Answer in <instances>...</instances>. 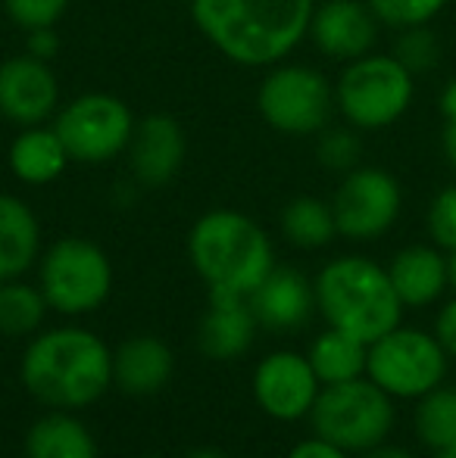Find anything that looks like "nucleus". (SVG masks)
I'll return each instance as SVG.
<instances>
[{
  "label": "nucleus",
  "mask_w": 456,
  "mask_h": 458,
  "mask_svg": "<svg viewBox=\"0 0 456 458\" xmlns=\"http://www.w3.org/2000/svg\"><path fill=\"white\" fill-rule=\"evenodd\" d=\"M247 300L260 327L279 334L297 331L316 312V287L310 277L291 266H275Z\"/></svg>",
  "instance_id": "obj_16"
},
{
  "label": "nucleus",
  "mask_w": 456,
  "mask_h": 458,
  "mask_svg": "<svg viewBox=\"0 0 456 458\" xmlns=\"http://www.w3.org/2000/svg\"><path fill=\"white\" fill-rule=\"evenodd\" d=\"M25 54L38 56V60H54L60 54V35L56 29H35L25 31Z\"/></svg>",
  "instance_id": "obj_32"
},
{
  "label": "nucleus",
  "mask_w": 456,
  "mask_h": 458,
  "mask_svg": "<svg viewBox=\"0 0 456 458\" xmlns=\"http://www.w3.org/2000/svg\"><path fill=\"white\" fill-rule=\"evenodd\" d=\"M438 109H441V119L444 122H456V75L441 88L438 97Z\"/></svg>",
  "instance_id": "obj_35"
},
{
  "label": "nucleus",
  "mask_w": 456,
  "mask_h": 458,
  "mask_svg": "<svg viewBox=\"0 0 456 458\" xmlns=\"http://www.w3.org/2000/svg\"><path fill=\"white\" fill-rule=\"evenodd\" d=\"M359 458H416L413 453H407V449H400V446H375V449H369V453H359Z\"/></svg>",
  "instance_id": "obj_37"
},
{
  "label": "nucleus",
  "mask_w": 456,
  "mask_h": 458,
  "mask_svg": "<svg viewBox=\"0 0 456 458\" xmlns=\"http://www.w3.org/2000/svg\"><path fill=\"white\" fill-rule=\"evenodd\" d=\"M441 153L456 172V122H444V128H441Z\"/></svg>",
  "instance_id": "obj_36"
},
{
  "label": "nucleus",
  "mask_w": 456,
  "mask_h": 458,
  "mask_svg": "<svg viewBox=\"0 0 456 458\" xmlns=\"http://www.w3.org/2000/svg\"><path fill=\"white\" fill-rule=\"evenodd\" d=\"M41 222L16 193H0V281H13L41 259Z\"/></svg>",
  "instance_id": "obj_21"
},
{
  "label": "nucleus",
  "mask_w": 456,
  "mask_h": 458,
  "mask_svg": "<svg viewBox=\"0 0 456 458\" xmlns=\"http://www.w3.org/2000/svg\"><path fill=\"white\" fill-rule=\"evenodd\" d=\"M313 371H316L319 384H344V380H357L366 374V359H369V344L338 327H325L306 350Z\"/></svg>",
  "instance_id": "obj_23"
},
{
  "label": "nucleus",
  "mask_w": 456,
  "mask_h": 458,
  "mask_svg": "<svg viewBox=\"0 0 456 458\" xmlns=\"http://www.w3.org/2000/svg\"><path fill=\"white\" fill-rule=\"evenodd\" d=\"M197 31L235 66L269 69L306 41L316 0H188Z\"/></svg>",
  "instance_id": "obj_1"
},
{
  "label": "nucleus",
  "mask_w": 456,
  "mask_h": 458,
  "mask_svg": "<svg viewBox=\"0 0 456 458\" xmlns=\"http://www.w3.org/2000/svg\"><path fill=\"white\" fill-rule=\"evenodd\" d=\"M256 113L285 138H316L338 113L335 85L316 66L281 60L256 85Z\"/></svg>",
  "instance_id": "obj_6"
},
{
  "label": "nucleus",
  "mask_w": 456,
  "mask_h": 458,
  "mask_svg": "<svg viewBox=\"0 0 456 458\" xmlns=\"http://www.w3.org/2000/svg\"><path fill=\"white\" fill-rule=\"evenodd\" d=\"M329 203L335 212L338 234L366 243L378 241L394 228V222L400 218L403 191L388 169L357 165L341 175V184L335 187V197Z\"/></svg>",
  "instance_id": "obj_11"
},
{
  "label": "nucleus",
  "mask_w": 456,
  "mask_h": 458,
  "mask_svg": "<svg viewBox=\"0 0 456 458\" xmlns=\"http://www.w3.org/2000/svg\"><path fill=\"white\" fill-rule=\"evenodd\" d=\"M369 10L378 16L384 29H413V25H432L451 0H366Z\"/></svg>",
  "instance_id": "obj_29"
},
{
  "label": "nucleus",
  "mask_w": 456,
  "mask_h": 458,
  "mask_svg": "<svg viewBox=\"0 0 456 458\" xmlns=\"http://www.w3.org/2000/svg\"><path fill=\"white\" fill-rule=\"evenodd\" d=\"M185 157H188V138L176 115L151 113L134 122L125 159L132 178L141 187L157 191V187L172 184L182 172Z\"/></svg>",
  "instance_id": "obj_14"
},
{
  "label": "nucleus",
  "mask_w": 456,
  "mask_h": 458,
  "mask_svg": "<svg viewBox=\"0 0 456 458\" xmlns=\"http://www.w3.org/2000/svg\"><path fill=\"white\" fill-rule=\"evenodd\" d=\"M250 386H254L256 405L281 424L310 418L319 390H323L306 352L294 350H275L262 356L260 365L254 368Z\"/></svg>",
  "instance_id": "obj_12"
},
{
  "label": "nucleus",
  "mask_w": 456,
  "mask_h": 458,
  "mask_svg": "<svg viewBox=\"0 0 456 458\" xmlns=\"http://www.w3.org/2000/svg\"><path fill=\"white\" fill-rule=\"evenodd\" d=\"M279 225H281V237L297 250H323L338 237L331 203L310 197V193L288 199L285 209H281Z\"/></svg>",
  "instance_id": "obj_24"
},
{
  "label": "nucleus",
  "mask_w": 456,
  "mask_h": 458,
  "mask_svg": "<svg viewBox=\"0 0 456 458\" xmlns=\"http://www.w3.org/2000/svg\"><path fill=\"white\" fill-rule=\"evenodd\" d=\"M428 234L434 247L453 253L456 250V184H447L438 191V197L428 206Z\"/></svg>",
  "instance_id": "obj_31"
},
{
  "label": "nucleus",
  "mask_w": 456,
  "mask_h": 458,
  "mask_svg": "<svg viewBox=\"0 0 456 458\" xmlns=\"http://www.w3.org/2000/svg\"><path fill=\"white\" fill-rule=\"evenodd\" d=\"M38 287L50 312L66 318L91 315L113 293V262L88 237H60L38 259Z\"/></svg>",
  "instance_id": "obj_7"
},
{
  "label": "nucleus",
  "mask_w": 456,
  "mask_h": 458,
  "mask_svg": "<svg viewBox=\"0 0 456 458\" xmlns=\"http://www.w3.org/2000/svg\"><path fill=\"white\" fill-rule=\"evenodd\" d=\"M434 458H456V443H451L447 449H441V453L434 455Z\"/></svg>",
  "instance_id": "obj_40"
},
{
  "label": "nucleus",
  "mask_w": 456,
  "mask_h": 458,
  "mask_svg": "<svg viewBox=\"0 0 456 458\" xmlns=\"http://www.w3.org/2000/svg\"><path fill=\"white\" fill-rule=\"evenodd\" d=\"M313 287L325 325L353 334L363 344H372L400 325L403 302L391 284L388 268L375 259L338 256L325 262Z\"/></svg>",
  "instance_id": "obj_4"
},
{
  "label": "nucleus",
  "mask_w": 456,
  "mask_h": 458,
  "mask_svg": "<svg viewBox=\"0 0 456 458\" xmlns=\"http://www.w3.org/2000/svg\"><path fill=\"white\" fill-rule=\"evenodd\" d=\"M60 103V79L47 60L16 54L0 63V115L10 125H47Z\"/></svg>",
  "instance_id": "obj_13"
},
{
  "label": "nucleus",
  "mask_w": 456,
  "mask_h": 458,
  "mask_svg": "<svg viewBox=\"0 0 456 458\" xmlns=\"http://www.w3.org/2000/svg\"><path fill=\"white\" fill-rule=\"evenodd\" d=\"M416 437L441 453L456 443V386H434L416 405Z\"/></svg>",
  "instance_id": "obj_26"
},
{
  "label": "nucleus",
  "mask_w": 456,
  "mask_h": 458,
  "mask_svg": "<svg viewBox=\"0 0 456 458\" xmlns=\"http://www.w3.org/2000/svg\"><path fill=\"white\" fill-rule=\"evenodd\" d=\"M47 312L50 306L38 284H29L22 277L0 281V337L6 340L35 337L44 327Z\"/></svg>",
  "instance_id": "obj_25"
},
{
  "label": "nucleus",
  "mask_w": 456,
  "mask_h": 458,
  "mask_svg": "<svg viewBox=\"0 0 456 458\" xmlns=\"http://www.w3.org/2000/svg\"><path fill=\"white\" fill-rule=\"evenodd\" d=\"M378 29L382 22L366 0H316L306 38L329 60L353 63L375 50Z\"/></svg>",
  "instance_id": "obj_15"
},
{
  "label": "nucleus",
  "mask_w": 456,
  "mask_h": 458,
  "mask_svg": "<svg viewBox=\"0 0 456 458\" xmlns=\"http://www.w3.org/2000/svg\"><path fill=\"white\" fill-rule=\"evenodd\" d=\"M69 163L73 159H69L66 144L50 122L47 125L19 128L10 140V150H6V165H10L13 178L29 187L54 184L69 169Z\"/></svg>",
  "instance_id": "obj_19"
},
{
  "label": "nucleus",
  "mask_w": 456,
  "mask_h": 458,
  "mask_svg": "<svg viewBox=\"0 0 456 458\" xmlns=\"http://www.w3.org/2000/svg\"><path fill=\"white\" fill-rule=\"evenodd\" d=\"M188 259L210 293L250 296L275 268L266 228L237 209H210L188 231Z\"/></svg>",
  "instance_id": "obj_3"
},
{
  "label": "nucleus",
  "mask_w": 456,
  "mask_h": 458,
  "mask_svg": "<svg viewBox=\"0 0 456 458\" xmlns=\"http://www.w3.org/2000/svg\"><path fill=\"white\" fill-rule=\"evenodd\" d=\"M182 458H228V455L219 453V449H191V453H185Z\"/></svg>",
  "instance_id": "obj_38"
},
{
  "label": "nucleus",
  "mask_w": 456,
  "mask_h": 458,
  "mask_svg": "<svg viewBox=\"0 0 456 458\" xmlns=\"http://www.w3.org/2000/svg\"><path fill=\"white\" fill-rule=\"evenodd\" d=\"M391 54L419 79L438 69L441 63V38L434 35L432 25H413V29L397 31V41Z\"/></svg>",
  "instance_id": "obj_27"
},
{
  "label": "nucleus",
  "mask_w": 456,
  "mask_h": 458,
  "mask_svg": "<svg viewBox=\"0 0 456 458\" xmlns=\"http://www.w3.org/2000/svg\"><path fill=\"white\" fill-rule=\"evenodd\" d=\"M316 159L319 165H325L329 172H338V175H347L350 169L359 165V157H363V140H359V131L350 128L344 122L341 128H323L316 134Z\"/></svg>",
  "instance_id": "obj_28"
},
{
  "label": "nucleus",
  "mask_w": 456,
  "mask_h": 458,
  "mask_svg": "<svg viewBox=\"0 0 456 458\" xmlns=\"http://www.w3.org/2000/svg\"><path fill=\"white\" fill-rule=\"evenodd\" d=\"M447 266H451V284H453V290H456V250L451 253V259H447Z\"/></svg>",
  "instance_id": "obj_39"
},
{
  "label": "nucleus",
  "mask_w": 456,
  "mask_h": 458,
  "mask_svg": "<svg viewBox=\"0 0 456 458\" xmlns=\"http://www.w3.org/2000/svg\"><path fill=\"white\" fill-rule=\"evenodd\" d=\"M416 75L394 54H366L344 63L335 81V106L357 131H384L409 113Z\"/></svg>",
  "instance_id": "obj_5"
},
{
  "label": "nucleus",
  "mask_w": 456,
  "mask_h": 458,
  "mask_svg": "<svg viewBox=\"0 0 456 458\" xmlns=\"http://www.w3.org/2000/svg\"><path fill=\"white\" fill-rule=\"evenodd\" d=\"M25 458H98V440L73 411L50 409L25 434Z\"/></svg>",
  "instance_id": "obj_22"
},
{
  "label": "nucleus",
  "mask_w": 456,
  "mask_h": 458,
  "mask_svg": "<svg viewBox=\"0 0 456 458\" xmlns=\"http://www.w3.org/2000/svg\"><path fill=\"white\" fill-rule=\"evenodd\" d=\"M73 0H4V13L19 31L56 29Z\"/></svg>",
  "instance_id": "obj_30"
},
{
  "label": "nucleus",
  "mask_w": 456,
  "mask_h": 458,
  "mask_svg": "<svg viewBox=\"0 0 456 458\" xmlns=\"http://www.w3.org/2000/svg\"><path fill=\"white\" fill-rule=\"evenodd\" d=\"M447 374V352L434 334L400 327L369 344L366 377L375 380L391 399H422L441 386Z\"/></svg>",
  "instance_id": "obj_10"
},
{
  "label": "nucleus",
  "mask_w": 456,
  "mask_h": 458,
  "mask_svg": "<svg viewBox=\"0 0 456 458\" xmlns=\"http://www.w3.org/2000/svg\"><path fill=\"white\" fill-rule=\"evenodd\" d=\"M256 327H260V321H256L247 296L210 293V306L201 318L197 344H201L203 356L216 359V362H231L250 350Z\"/></svg>",
  "instance_id": "obj_18"
},
{
  "label": "nucleus",
  "mask_w": 456,
  "mask_h": 458,
  "mask_svg": "<svg viewBox=\"0 0 456 458\" xmlns=\"http://www.w3.org/2000/svg\"><path fill=\"white\" fill-rule=\"evenodd\" d=\"M434 337L444 346L447 356L456 359V300H451L438 312V318H434Z\"/></svg>",
  "instance_id": "obj_34"
},
{
  "label": "nucleus",
  "mask_w": 456,
  "mask_h": 458,
  "mask_svg": "<svg viewBox=\"0 0 456 458\" xmlns=\"http://www.w3.org/2000/svg\"><path fill=\"white\" fill-rule=\"evenodd\" d=\"M285 458H350V453H344L341 446L323 440V437H310V440H300Z\"/></svg>",
  "instance_id": "obj_33"
},
{
  "label": "nucleus",
  "mask_w": 456,
  "mask_h": 458,
  "mask_svg": "<svg viewBox=\"0 0 456 458\" xmlns=\"http://www.w3.org/2000/svg\"><path fill=\"white\" fill-rule=\"evenodd\" d=\"M394 399L366 374L323 386L310 411L316 437L341 446L344 453H369L382 446L394 430Z\"/></svg>",
  "instance_id": "obj_8"
},
{
  "label": "nucleus",
  "mask_w": 456,
  "mask_h": 458,
  "mask_svg": "<svg viewBox=\"0 0 456 458\" xmlns=\"http://www.w3.org/2000/svg\"><path fill=\"white\" fill-rule=\"evenodd\" d=\"M19 380L47 409H88L113 386V350L91 327H47L25 346Z\"/></svg>",
  "instance_id": "obj_2"
},
{
  "label": "nucleus",
  "mask_w": 456,
  "mask_h": 458,
  "mask_svg": "<svg viewBox=\"0 0 456 458\" xmlns=\"http://www.w3.org/2000/svg\"><path fill=\"white\" fill-rule=\"evenodd\" d=\"M134 113L110 91H88L60 103L54 122L69 159L82 165H104L125 157L134 131Z\"/></svg>",
  "instance_id": "obj_9"
},
{
  "label": "nucleus",
  "mask_w": 456,
  "mask_h": 458,
  "mask_svg": "<svg viewBox=\"0 0 456 458\" xmlns=\"http://www.w3.org/2000/svg\"><path fill=\"white\" fill-rule=\"evenodd\" d=\"M176 374V352L153 334H134L113 350V384L125 396H157Z\"/></svg>",
  "instance_id": "obj_17"
},
{
  "label": "nucleus",
  "mask_w": 456,
  "mask_h": 458,
  "mask_svg": "<svg viewBox=\"0 0 456 458\" xmlns=\"http://www.w3.org/2000/svg\"><path fill=\"white\" fill-rule=\"evenodd\" d=\"M151 458H153V455H151Z\"/></svg>",
  "instance_id": "obj_41"
},
{
  "label": "nucleus",
  "mask_w": 456,
  "mask_h": 458,
  "mask_svg": "<svg viewBox=\"0 0 456 458\" xmlns=\"http://www.w3.org/2000/svg\"><path fill=\"white\" fill-rule=\"evenodd\" d=\"M388 275L403 309L432 306L451 284V266H447L444 253H441V247H428V243L403 247L388 262Z\"/></svg>",
  "instance_id": "obj_20"
}]
</instances>
